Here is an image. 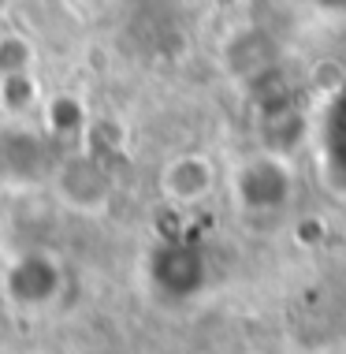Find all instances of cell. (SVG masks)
Masks as SVG:
<instances>
[{"label":"cell","instance_id":"6da1fadb","mask_svg":"<svg viewBox=\"0 0 346 354\" xmlns=\"http://www.w3.org/2000/svg\"><path fill=\"white\" fill-rule=\"evenodd\" d=\"M238 202L253 213H276V209L287 205L291 198V171L272 149L261 153V157H249L242 168H238Z\"/></svg>","mask_w":346,"mask_h":354},{"label":"cell","instance_id":"7a4b0ae2","mask_svg":"<svg viewBox=\"0 0 346 354\" xmlns=\"http://www.w3.org/2000/svg\"><path fill=\"white\" fill-rule=\"evenodd\" d=\"M160 187H164V198L175 205H198L213 194L216 187V168L205 153H182V157L168 160L164 176H160Z\"/></svg>","mask_w":346,"mask_h":354},{"label":"cell","instance_id":"3957f363","mask_svg":"<svg viewBox=\"0 0 346 354\" xmlns=\"http://www.w3.org/2000/svg\"><path fill=\"white\" fill-rule=\"evenodd\" d=\"M4 287L15 306H49L60 291V269L41 254H26L8 269Z\"/></svg>","mask_w":346,"mask_h":354},{"label":"cell","instance_id":"277c9868","mask_svg":"<svg viewBox=\"0 0 346 354\" xmlns=\"http://www.w3.org/2000/svg\"><path fill=\"white\" fill-rule=\"evenodd\" d=\"M227 68L242 79H265L276 71V49L261 30H242L227 45Z\"/></svg>","mask_w":346,"mask_h":354},{"label":"cell","instance_id":"5b68a950","mask_svg":"<svg viewBox=\"0 0 346 354\" xmlns=\"http://www.w3.org/2000/svg\"><path fill=\"white\" fill-rule=\"evenodd\" d=\"M153 276H157V283L164 287L168 295H175V299H179V295H182L179 276H182L186 295H190L201 283V261H198L194 250H186V246H168V250L157 254V269H153Z\"/></svg>","mask_w":346,"mask_h":354},{"label":"cell","instance_id":"8992f818","mask_svg":"<svg viewBox=\"0 0 346 354\" xmlns=\"http://www.w3.org/2000/svg\"><path fill=\"white\" fill-rule=\"evenodd\" d=\"M37 104V82L30 71H15V75H0V109L23 116Z\"/></svg>","mask_w":346,"mask_h":354},{"label":"cell","instance_id":"52a82bcc","mask_svg":"<svg viewBox=\"0 0 346 354\" xmlns=\"http://www.w3.org/2000/svg\"><path fill=\"white\" fill-rule=\"evenodd\" d=\"M49 123H52L56 135H75V131H86V123H90V120H86L82 104L75 97H56L52 112H49Z\"/></svg>","mask_w":346,"mask_h":354},{"label":"cell","instance_id":"ba28073f","mask_svg":"<svg viewBox=\"0 0 346 354\" xmlns=\"http://www.w3.org/2000/svg\"><path fill=\"white\" fill-rule=\"evenodd\" d=\"M30 45L23 37H4L0 41V75H15V71H30Z\"/></svg>","mask_w":346,"mask_h":354},{"label":"cell","instance_id":"9c48e42d","mask_svg":"<svg viewBox=\"0 0 346 354\" xmlns=\"http://www.w3.org/2000/svg\"><path fill=\"white\" fill-rule=\"evenodd\" d=\"M320 4H346V0H320Z\"/></svg>","mask_w":346,"mask_h":354},{"label":"cell","instance_id":"30bf717a","mask_svg":"<svg viewBox=\"0 0 346 354\" xmlns=\"http://www.w3.org/2000/svg\"><path fill=\"white\" fill-rule=\"evenodd\" d=\"M8 12V0H0V15H4Z\"/></svg>","mask_w":346,"mask_h":354}]
</instances>
